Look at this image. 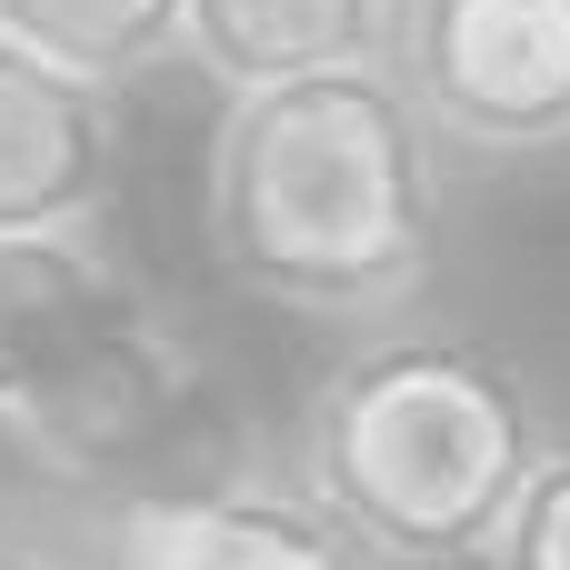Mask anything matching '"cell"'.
<instances>
[{
    "instance_id": "obj_1",
    "label": "cell",
    "mask_w": 570,
    "mask_h": 570,
    "mask_svg": "<svg viewBox=\"0 0 570 570\" xmlns=\"http://www.w3.org/2000/svg\"><path fill=\"white\" fill-rule=\"evenodd\" d=\"M200 230L210 261L291 321L361 331L421 311L451 240V140L391 60L220 90Z\"/></svg>"
},
{
    "instance_id": "obj_2",
    "label": "cell",
    "mask_w": 570,
    "mask_h": 570,
    "mask_svg": "<svg viewBox=\"0 0 570 570\" xmlns=\"http://www.w3.org/2000/svg\"><path fill=\"white\" fill-rule=\"evenodd\" d=\"M551 401L471 321L391 311L311 381L291 471L381 570H481L551 451Z\"/></svg>"
},
{
    "instance_id": "obj_3",
    "label": "cell",
    "mask_w": 570,
    "mask_h": 570,
    "mask_svg": "<svg viewBox=\"0 0 570 570\" xmlns=\"http://www.w3.org/2000/svg\"><path fill=\"white\" fill-rule=\"evenodd\" d=\"M210 401L200 321L110 220L0 240V451L70 491H150Z\"/></svg>"
},
{
    "instance_id": "obj_4",
    "label": "cell",
    "mask_w": 570,
    "mask_h": 570,
    "mask_svg": "<svg viewBox=\"0 0 570 570\" xmlns=\"http://www.w3.org/2000/svg\"><path fill=\"white\" fill-rule=\"evenodd\" d=\"M391 70L471 160L570 150V0H411Z\"/></svg>"
},
{
    "instance_id": "obj_5",
    "label": "cell",
    "mask_w": 570,
    "mask_h": 570,
    "mask_svg": "<svg viewBox=\"0 0 570 570\" xmlns=\"http://www.w3.org/2000/svg\"><path fill=\"white\" fill-rule=\"evenodd\" d=\"M100 570H381L301 471H190L150 481L110 521Z\"/></svg>"
},
{
    "instance_id": "obj_6",
    "label": "cell",
    "mask_w": 570,
    "mask_h": 570,
    "mask_svg": "<svg viewBox=\"0 0 570 570\" xmlns=\"http://www.w3.org/2000/svg\"><path fill=\"white\" fill-rule=\"evenodd\" d=\"M120 210V90L0 40V240Z\"/></svg>"
},
{
    "instance_id": "obj_7",
    "label": "cell",
    "mask_w": 570,
    "mask_h": 570,
    "mask_svg": "<svg viewBox=\"0 0 570 570\" xmlns=\"http://www.w3.org/2000/svg\"><path fill=\"white\" fill-rule=\"evenodd\" d=\"M411 0H180V60L210 90H261L341 60H391Z\"/></svg>"
},
{
    "instance_id": "obj_8",
    "label": "cell",
    "mask_w": 570,
    "mask_h": 570,
    "mask_svg": "<svg viewBox=\"0 0 570 570\" xmlns=\"http://www.w3.org/2000/svg\"><path fill=\"white\" fill-rule=\"evenodd\" d=\"M0 40L100 90H140L150 70L180 60V0H0Z\"/></svg>"
},
{
    "instance_id": "obj_9",
    "label": "cell",
    "mask_w": 570,
    "mask_h": 570,
    "mask_svg": "<svg viewBox=\"0 0 570 570\" xmlns=\"http://www.w3.org/2000/svg\"><path fill=\"white\" fill-rule=\"evenodd\" d=\"M481 570H570V441L541 451V471L521 481V501H511Z\"/></svg>"
},
{
    "instance_id": "obj_10",
    "label": "cell",
    "mask_w": 570,
    "mask_h": 570,
    "mask_svg": "<svg viewBox=\"0 0 570 570\" xmlns=\"http://www.w3.org/2000/svg\"><path fill=\"white\" fill-rule=\"evenodd\" d=\"M0 570H100V561H80L70 541H40V531H0Z\"/></svg>"
}]
</instances>
